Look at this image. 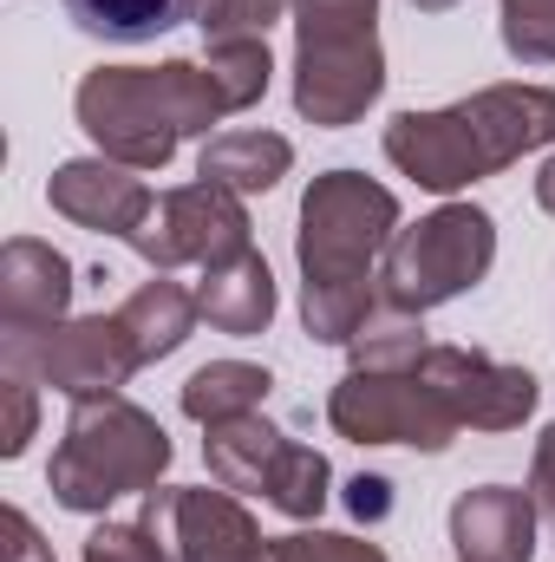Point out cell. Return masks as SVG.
<instances>
[{
	"label": "cell",
	"instance_id": "cell-1",
	"mask_svg": "<svg viewBox=\"0 0 555 562\" xmlns=\"http://www.w3.org/2000/svg\"><path fill=\"white\" fill-rule=\"evenodd\" d=\"M399 236V196L360 170H327L301 196L294 262H301V327L347 347L373 314V262Z\"/></svg>",
	"mask_w": 555,
	"mask_h": 562
},
{
	"label": "cell",
	"instance_id": "cell-2",
	"mask_svg": "<svg viewBox=\"0 0 555 562\" xmlns=\"http://www.w3.org/2000/svg\"><path fill=\"white\" fill-rule=\"evenodd\" d=\"M555 144V92L550 86H484L444 112H399L386 125V157L418 190H464L477 177L510 170L523 150Z\"/></svg>",
	"mask_w": 555,
	"mask_h": 562
},
{
	"label": "cell",
	"instance_id": "cell-3",
	"mask_svg": "<svg viewBox=\"0 0 555 562\" xmlns=\"http://www.w3.org/2000/svg\"><path fill=\"white\" fill-rule=\"evenodd\" d=\"M79 132L99 144V157L125 170H163L177 144L229 119L209 66L163 59V66H92L72 92Z\"/></svg>",
	"mask_w": 555,
	"mask_h": 562
},
{
	"label": "cell",
	"instance_id": "cell-4",
	"mask_svg": "<svg viewBox=\"0 0 555 562\" xmlns=\"http://www.w3.org/2000/svg\"><path fill=\"white\" fill-rule=\"evenodd\" d=\"M163 464H170V431L125 393H99V400H72V419L46 464V484L66 510L92 517L132 491H157Z\"/></svg>",
	"mask_w": 555,
	"mask_h": 562
},
{
	"label": "cell",
	"instance_id": "cell-5",
	"mask_svg": "<svg viewBox=\"0 0 555 562\" xmlns=\"http://www.w3.org/2000/svg\"><path fill=\"white\" fill-rule=\"evenodd\" d=\"M490 262H497V223L477 203H444L393 236L380 294L399 314H431V307L457 301L464 288H477L490 276Z\"/></svg>",
	"mask_w": 555,
	"mask_h": 562
},
{
	"label": "cell",
	"instance_id": "cell-6",
	"mask_svg": "<svg viewBox=\"0 0 555 562\" xmlns=\"http://www.w3.org/2000/svg\"><path fill=\"white\" fill-rule=\"evenodd\" d=\"M0 367L33 386H59L66 400H99L118 393L144 360L118 314H86L53 327H0Z\"/></svg>",
	"mask_w": 555,
	"mask_h": 562
},
{
	"label": "cell",
	"instance_id": "cell-7",
	"mask_svg": "<svg viewBox=\"0 0 555 562\" xmlns=\"http://www.w3.org/2000/svg\"><path fill=\"white\" fill-rule=\"evenodd\" d=\"M327 425L353 445H412V451H444L457 438V413L438 400V386L418 367H353L333 400H327Z\"/></svg>",
	"mask_w": 555,
	"mask_h": 562
},
{
	"label": "cell",
	"instance_id": "cell-8",
	"mask_svg": "<svg viewBox=\"0 0 555 562\" xmlns=\"http://www.w3.org/2000/svg\"><path fill=\"white\" fill-rule=\"evenodd\" d=\"M249 229H256V223H249L242 196L223 190V183H209V177H196V183H177V190L157 196V210L144 216V229L132 236V249H138L157 276H170V269H183V262L223 269V262H236V256L256 249Z\"/></svg>",
	"mask_w": 555,
	"mask_h": 562
},
{
	"label": "cell",
	"instance_id": "cell-9",
	"mask_svg": "<svg viewBox=\"0 0 555 562\" xmlns=\"http://www.w3.org/2000/svg\"><path fill=\"white\" fill-rule=\"evenodd\" d=\"M386 92V53H380V26L373 33H314L294 40V112L307 125H353L366 119V105Z\"/></svg>",
	"mask_w": 555,
	"mask_h": 562
},
{
	"label": "cell",
	"instance_id": "cell-10",
	"mask_svg": "<svg viewBox=\"0 0 555 562\" xmlns=\"http://www.w3.org/2000/svg\"><path fill=\"white\" fill-rule=\"evenodd\" d=\"M138 524L157 530L170 562H269V537L256 530V517L229 491H209V484H196V491L157 484V491H144Z\"/></svg>",
	"mask_w": 555,
	"mask_h": 562
},
{
	"label": "cell",
	"instance_id": "cell-11",
	"mask_svg": "<svg viewBox=\"0 0 555 562\" xmlns=\"http://www.w3.org/2000/svg\"><path fill=\"white\" fill-rule=\"evenodd\" d=\"M418 373L438 386V400L457 413V425H477V431H517L536 413V393H543L530 367H503V360L471 353V347H424Z\"/></svg>",
	"mask_w": 555,
	"mask_h": 562
},
{
	"label": "cell",
	"instance_id": "cell-12",
	"mask_svg": "<svg viewBox=\"0 0 555 562\" xmlns=\"http://www.w3.org/2000/svg\"><path fill=\"white\" fill-rule=\"evenodd\" d=\"M46 203H53L66 223L99 229V236H125V243L138 236L144 216L157 210L150 183H144L138 170L112 164V157H72V164H59L53 183H46Z\"/></svg>",
	"mask_w": 555,
	"mask_h": 562
},
{
	"label": "cell",
	"instance_id": "cell-13",
	"mask_svg": "<svg viewBox=\"0 0 555 562\" xmlns=\"http://www.w3.org/2000/svg\"><path fill=\"white\" fill-rule=\"evenodd\" d=\"M536 497L517 484H477L451 504L457 562H530L536 557Z\"/></svg>",
	"mask_w": 555,
	"mask_h": 562
},
{
	"label": "cell",
	"instance_id": "cell-14",
	"mask_svg": "<svg viewBox=\"0 0 555 562\" xmlns=\"http://www.w3.org/2000/svg\"><path fill=\"white\" fill-rule=\"evenodd\" d=\"M72 307V262L53 243L13 236L0 249V327H53Z\"/></svg>",
	"mask_w": 555,
	"mask_h": 562
},
{
	"label": "cell",
	"instance_id": "cell-15",
	"mask_svg": "<svg viewBox=\"0 0 555 562\" xmlns=\"http://www.w3.org/2000/svg\"><path fill=\"white\" fill-rule=\"evenodd\" d=\"M287 445H294V438L275 431L262 413H242V419L209 425L203 458H209V477H216L223 491H262V497H269L281 458H287Z\"/></svg>",
	"mask_w": 555,
	"mask_h": 562
},
{
	"label": "cell",
	"instance_id": "cell-16",
	"mask_svg": "<svg viewBox=\"0 0 555 562\" xmlns=\"http://www.w3.org/2000/svg\"><path fill=\"white\" fill-rule=\"evenodd\" d=\"M196 307H203V321L216 334H262L275 321V276H269V262L249 249V256H236L223 269H203Z\"/></svg>",
	"mask_w": 555,
	"mask_h": 562
},
{
	"label": "cell",
	"instance_id": "cell-17",
	"mask_svg": "<svg viewBox=\"0 0 555 562\" xmlns=\"http://www.w3.org/2000/svg\"><path fill=\"white\" fill-rule=\"evenodd\" d=\"M118 321H125V334H132L138 360H144V367H157V360H170V353L190 340V327L203 321V307H196V294H190L183 281L150 276L144 288H132V294H125Z\"/></svg>",
	"mask_w": 555,
	"mask_h": 562
},
{
	"label": "cell",
	"instance_id": "cell-18",
	"mask_svg": "<svg viewBox=\"0 0 555 562\" xmlns=\"http://www.w3.org/2000/svg\"><path fill=\"white\" fill-rule=\"evenodd\" d=\"M287 164H294V144L275 138V132H223V138L203 144L196 177H209L236 196H262L287 177Z\"/></svg>",
	"mask_w": 555,
	"mask_h": 562
},
{
	"label": "cell",
	"instance_id": "cell-19",
	"mask_svg": "<svg viewBox=\"0 0 555 562\" xmlns=\"http://www.w3.org/2000/svg\"><path fill=\"white\" fill-rule=\"evenodd\" d=\"M72 26L92 33V40H118V46H138V40H157L183 20H203L209 0H66Z\"/></svg>",
	"mask_w": 555,
	"mask_h": 562
},
{
	"label": "cell",
	"instance_id": "cell-20",
	"mask_svg": "<svg viewBox=\"0 0 555 562\" xmlns=\"http://www.w3.org/2000/svg\"><path fill=\"white\" fill-rule=\"evenodd\" d=\"M269 367H249V360H209V367H196L190 380H183V413L196 425H223V419H242V413H256L262 400H269Z\"/></svg>",
	"mask_w": 555,
	"mask_h": 562
},
{
	"label": "cell",
	"instance_id": "cell-21",
	"mask_svg": "<svg viewBox=\"0 0 555 562\" xmlns=\"http://www.w3.org/2000/svg\"><path fill=\"white\" fill-rule=\"evenodd\" d=\"M203 66H209V79H216V92H223L229 112H249L269 92V72H275L269 40H209Z\"/></svg>",
	"mask_w": 555,
	"mask_h": 562
},
{
	"label": "cell",
	"instance_id": "cell-22",
	"mask_svg": "<svg viewBox=\"0 0 555 562\" xmlns=\"http://www.w3.org/2000/svg\"><path fill=\"white\" fill-rule=\"evenodd\" d=\"M353 347V367H373V373H393V367H418V353L431 347L424 340V327H418V314H399V307H373L366 314V327L347 340Z\"/></svg>",
	"mask_w": 555,
	"mask_h": 562
},
{
	"label": "cell",
	"instance_id": "cell-23",
	"mask_svg": "<svg viewBox=\"0 0 555 562\" xmlns=\"http://www.w3.org/2000/svg\"><path fill=\"white\" fill-rule=\"evenodd\" d=\"M327 484H333L327 458H320L314 445H287V458H281L275 484H269V504H275L281 517L307 524V517H320V510H327Z\"/></svg>",
	"mask_w": 555,
	"mask_h": 562
},
{
	"label": "cell",
	"instance_id": "cell-24",
	"mask_svg": "<svg viewBox=\"0 0 555 562\" xmlns=\"http://www.w3.org/2000/svg\"><path fill=\"white\" fill-rule=\"evenodd\" d=\"M503 46L523 66H555V0H503Z\"/></svg>",
	"mask_w": 555,
	"mask_h": 562
},
{
	"label": "cell",
	"instance_id": "cell-25",
	"mask_svg": "<svg viewBox=\"0 0 555 562\" xmlns=\"http://www.w3.org/2000/svg\"><path fill=\"white\" fill-rule=\"evenodd\" d=\"M269 562H386V550L333 530H294V537H269Z\"/></svg>",
	"mask_w": 555,
	"mask_h": 562
},
{
	"label": "cell",
	"instance_id": "cell-26",
	"mask_svg": "<svg viewBox=\"0 0 555 562\" xmlns=\"http://www.w3.org/2000/svg\"><path fill=\"white\" fill-rule=\"evenodd\" d=\"M287 7L294 0H209L203 40H269V26H275Z\"/></svg>",
	"mask_w": 555,
	"mask_h": 562
},
{
	"label": "cell",
	"instance_id": "cell-27",
	"mask_svg": "<svg viewBox=\"0 0 555 562\" xmlns=\"http://www.w3.org/2000/svg\"><path fill=\"white\" fill-rule=\"evenodd\" d=\"M380 0H294V40L314 33H373Z\"/></svg>",
	"mask_w": 555,
	"mask_h": 562
},
{
	"label": "cell",
	"instance_id": "cell-28",
	"mask_svg": "<svg viewBox=\"0 0 555 562\" xmlns=\"http://www.w3.org/2000/svg\"><path fill=\"white\" fill-rule=\"evenodd\" d=\"M86 562H170V550L157 543V530L132 517V524H99L86 537Z\"/></svg>",
	"mask_w": 555,
	"mask_h": 562
},
{
	"label": "cell",
	"instance_id": "cell-29",
	"mask_svg": "<svg viewBox=\"0 0 555 562\" xmlns=\"http://www.w3.org/2000/svg\"><path fill=\"white\" fill-rule=\"evenodd\" d=\"M33 425H39L33 380L7 373V380H0V458H20V451H26V438H33Z\"/></svg>",
	"mask_w": 555,
	"mask_h": 562
},
{
	"label": "cell",
	"instance_id": "cell-30",
	"mask_svg": "<svg viewBox=\"0 0 555 562\" xmlns=\"http://www.w3.org/2000/svg\"><path fill=\"white\" fill-rule=\"evenodd\" d=\"M0 562H53V550L39 543V530H33V517L26 510H0Z\"/></svg>",
	"mask_w": 555,
	"mask_h": 562
},
{
	"label": "cell",
	"instance_id": "cell-31",
	"mask_svg": "<svg viewBox=\"0 0 555 562\" xmlns=\"http://www.w3.org/2000/svg\"><path fill=\"white\" fill-rule=\"evenodd\" d=\"M347 510H353L360 524H380V517H393V484H386V477H373V471H360V477L347 484Z\"/></svg>",
	"mask_w": 555,
	"mask_h": 562
},
{
	"label": "cell",
	"instance_id": "cell-32",
	"mask_svg": "<svg viewBox=\"0 0 555 562\" xmlns=\"http://www.w3.org/2000/svg\"><path fill=\"white\" fill-rule=\"evenodd\" d=\"M530 497L555 517V425L536 438V464H530Z\"/></svg>",
	"mask_w": 555,
	"mask_h": 562
},
{
	"label": "cell",
	"instance_id": "cell-33",
	"mask_svg": "<svg viewBox=\"0 0 555 562\" xmlns=\"http://www.w3.org/2000/svg\"><path fill=\"white\" fill-rule=\"evenodd\" d=\"M536 203L555 216V157H543V170H536Z\"/></svg>",
	"mask_w": 555,
	"mask_h": 562
},
{
	"label": "cell",
	"instance_id": "cell-34",
	"mask_svg": "<svg viewBox=\"0 0 555 562\" xmlns=\"http://www.w3.org/2000/svg\"><path fill=\"white\" fill-rule=\"evenodd\" d=\"M412 7H424V13H444V7H457V0H412Z\"/></svg>",
	"mask_w": 555,
	"mask_h": 562
}]
</instances>
